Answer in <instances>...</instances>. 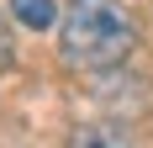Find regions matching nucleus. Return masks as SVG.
Instances as JSON below:
<instances>
[{
    "label": "nucleus",
    "mask_w": 153,
    "mask_h": 148,
    "mask_svg": "<svg viewBox=\"0 0 153 148\" xmlns=\"http://www.w3.org/2000/svg\"><path fill=\"white\" fill-rule=\"evenodd\" d=\"M11 16L21 27H32V32H48L58 21V5H53V0H11Z\"/></svg>",
    "instance_id": "nucleus-2"
},
{
    "label": "nucleus",
    "mask_w": 153,
    "mask_h": 148,
    "mask_svg": "<svg viewBox=\"0 0 153 148\" xmlns=\"http://www.w3.org/2000/svg\"><path fill=\"white\" fill-rule=\"evenodd\" d=\"M11 58H16L11 53V32H5V16H0V69H11Z\"/></svg>",
    "instance_id": "nucleus-4"
},
{
    "label": "nucleus",
    "mask_w": 153,
    "mask_h": 148,
    "mask_svg": "<svg viewBox=\"0 0 153 148\" xmlns=\"http://www.w3.org/2000/svg\"><path fill=\"white\" fill-rule=\"evenodd\" d=\"M58 48L69 69L100 74L132 58L137 27H132L122 0H69V11L58 16Z\"/></svg>",
    "instance_id": "nucleus-1"
},
{
    "label": "nucleus",
    "mask_w": 153,
    "mask_h": 148,
    "mask_svg": "<svg viewBox=\"0 0 153 148\" xmlns=\"http://www.w3.org/2000/svg\"><path fill=\"white\" fill-rule=\"evenodd\" d=\"M69 148H127V143H122L116 132H106V127H79Z\"/></svg>",
    "instance_id": "nucleus-3"
}]
</instances>
